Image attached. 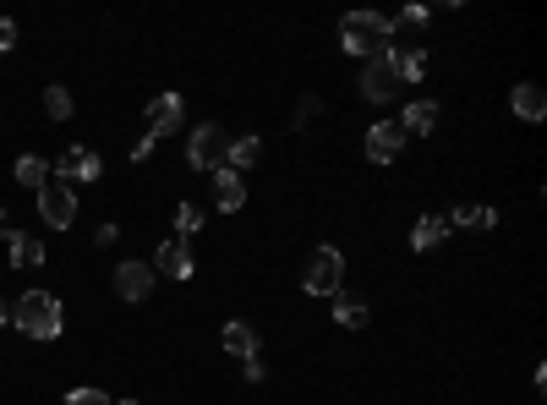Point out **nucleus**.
Returning a JSON list of instances; mask_svg holds the SVG:
<instances>
[{
  "label": "nucleus",
  "mask_w": 547,
  "mask_h": 405,
  "mask_svg": "<svg viewBox=\"0 0 547 405\" xmlns=\"http://www.w3.org/2000/svg\"><path fill=\"white\" fill-rule=\"evenodd\" d=\"M389 44H394V28H389V17H378V11H351V17L340 22V50L356 55V61L389 55Z\"/></svg>",
  "instance_id": "f257e3e1"
},
{
  "label": "nucleus",
  "mask_w": 547,
  "mask_h": 405,
  "mask_svg": "<svg viewBox=\"0 0 547 405\" xmlns=\"http://www.w3.org/2000/svg\"><path fill=\"white\" fill-rule=\"evenodd\" d=\"M11 323H17L28 340H55L61 334V302H55L50 291H28V296H17V307H11Z\"/></svg>",
  "instance_id": "f03ea898"
},
{
  "label": "nucleus",
  "mask_w": 547,
  "mask_h": 405,
  "mask_svg": "<svg viewBox=\"0 0 547 405\" xmlns=\"http://www.w3.org/2000/svg\"><path fill=\"white\" fill-rule=\"evenodd\" d=\"M301 291H307V296H340L345 291V258H340V247H312L307 269H301Z\"/></svg>",
  "instance_id": "7ed1b4c3"
},
{
  "label": "nucleus",
  "mask_w": 547,
  "mask_h": 405,
  "mask_svg": "<svg viewBox=\"0 0 547 405\" xmlns=\"http://www.w3.org/2000/svg\"><path fill=\"white\" fill-rule=\"evenodd\" d=\"M39 219L50 230L72 225V219H77V187H66V181H55V176L44 181V187H39Z\"/></svg>",
  "instance_id": "20e7f679"
},
{
  "label": "nucleus",
  "mask_w": 547,
  "mask_h": 405,
  "mask_svg": "<svg viewBox=\"0 0 547 405\" xmlns=\"http://www.w3.org/2000/svg\"><path fill=\"white\" fill-rule=\"evenodd\" d=\"M225 148H230V137L219 132V126H197V132L186 137V165L192 170H219L225 165Z\"/></svg>",
  "instance_id": "39448f33"
},
{
  "label": "nucleus",
  "mask_w": 547,
  "mask_h": 405,
  "mask_svg": "<svg viewBox=\"0 0 547 405\" xmlns=\"http://www.w3.org/2000/svg\"><path fill=\"white\" fill-rule=\"evenodd\" d=\"M394 94H400V77H394L389 55H372V61H362V99L389 104Z\"/></svg>",
  "instance_id": "423d86ee"
},
{
  "label": "nucleus",
  "mask_w": 547,
  "mask_h": 405,
  "mask_svg": "<svg viewBox=\"0 0 547 405\" xmlns=\"http://www.w3.org/2000/svg\"><path fill=\"white\" fill-rule=\"evenodd\" d=\"M115 291H121V302H148L154 296V269L137 258H121L115 263Z\"/></svg>",
  "instance_id": "0eeeda50"
},
{
  "label": "nucleus",
  "mask_w": 547,
  "mask_h": 405,
  "mask_svg": "<svg viewBox=\"0 0 547 405\" xmlns=\"http://www.w3.org/2000/svg\"><path fill=\"white\" fill-rule=\"evenodd\" d=\"M367 159L372 165H389V159H400V148H405V132H400V121H378V126H367Z\"/></svg>",
  "instance_id": "6e6552de"
},
{
  "label": "nucleus",
  "mask_w": 547,
  "mask_h": 405,
  "mask_svg": "<svg viewBox=\"0 0 547 405\" xmlns=\"http://www.w3.org/2000/svg\"><path fill=\"white\" fill-rule=\"evenodd\" d=\"M148 269L165 280H192V247L186 241H159V252L148 258Z\"/></svg>",
  "instance_id": "1a4fd4ad"
},
{
  "label": "nucleus",
  "mask_w": 547,
  "mask_h": 405,
  "mask_svg": "<svg viewBox=\"0 0 547 405\" xmlns=\"http://www.w3.org/2000/svg\"><path fill=\"white\" fill-rule=\"evenodd\" d=\"M181 115H186V104L181 94H159V99H148V110H143V121H148V137H170L181 126Z\"/></svg>",
  "instance_id": "9d476101"
},
{
  "label": "nucleus",
  "mask_w": 547,
  "mask_h": 405,
  "mask_svg": "<svg viewBox=\"0 0 547 405\" xmlns=\"http://www.w3.org/2000/svg\"><path fill=\"white\" fill-rule=\"evenodd\" d=\"M389 66H394V77H400V88L422 83L427 77V50H416V44H389Z\"/></svg>",
  "instance_id": "9b49d317"
},
{
  "label": "nucleus",
  "mask_w": 547,
  "mask_h": 405,
  "mask_svg": "<svg viewBox=\"0 0 547 405\" xmlns=\"http://www.w3.org/2000/svg\"><path fill=\"white\" fill-rule=\"evenodd\" d=\"M6 252H11V269H39L44 263V241L33 236V230H11Z\"/></svg>",
  "instance_id": "f8f14e48"
},
{
  "label": "nucleus",
  "mask_w": 547,
  "mask_h": 405,
  "mask_svg": "<svg viewBox=\"0 0 547 405\" xmlns=\"http://www.w3.org/2000/svg\"><path fill=\"white\" fill-rule=\"evenodd\" d=\"M208 176H214V203L225 208V214H236V208L247 203V181H241L236 170H225V165H219V170H208Z\"/></svg>",
  "instance_id": "ddd939ff"
},
{
  "label": "nucleus",
  "mask_w": 547,
  "mask_h": 405,
  "mask_svg": "<svg viewBox=\"0 0 547 405\" xmlns=\"http://www.w3.org/2000/svg\"><path fill=\"white\" fill-rule=\"evenodd\" d=\"M219 345H225L230 356H236V362H252V356H258V329H252V323H225V334H219Z\"/></svg>",
  "instance_id": "4468645a"
},
{
  "label": "nucleus",
  "mask_w": 547,
  "mask_h": 405,
  "mask_svg": "<svg viewBox=\"0 0 547 405\" xmlns=\"http://www.w3.org/2000/svg\"><path fill=\"white\" fill-rule=\"evenodd\" d=\"M444 236H449V219L444 214H422L411 225V252H433V247H444Z\"/></svg>",
  "instance_id": "2eb2a0df"
},
{
  "label": "nucleus",
  "mask_w": 547,
  "mask_h": 405,
  "mask_svg": "<svg viewBox=\"0 0 547 405\" xmlns=\"http://www.w3.org/2000/svg\"><path fill=\"white\" fill-rule=\"evenodd\" d=\"M433 126H438V104L433 99H411V104H405V115H400V132H433Z\"/></svg>",
  "instance_id": "dca6fc26"
},
{
  "label": "nucleus",
  "mask_w": 547,
  "mask_h": 405,
  "mask_svg": "<svg viewBox=\"0 0 547 405\" xmlns=\"http://www.w3.org/2000/svg\"><path fill=\"white\" fill-rule=\"evenodd\" d=\"M258 159H263V143H258V137H230V148H225V170H236V176H241V170H252Z\"/></svg>",
  "instance_id": "f3484780"
},
{
  "label": "nucleus",
  "mask_w": 547,
  "mask_h": 405,
  "mask_svg": "<svg viewBox=\"0 0 547 405\" xmlns=\"http://www.w3.org/2000/svg\"><path fill=\"white\" fill-rule=\"evenodd\" d=\"M334 323H345V329H367V296L340 291L334 296Z\"/></svg>",
  "instance_id": "a211bd4d"
},
{
  "label": "nucleus",
  "mask_w": 547,
  "mask_h": 405,
  "mask_svg": "<svg viewBox=\"0 0 547 405\" xmlns=\"http://www.w3.org/2000/svg\"><path fill=\"white\" fill-rule=\"evenodd\" d=\"M509 104H515L520 121H542V115H547V99H542V88H537V83H520L515 94H509Z\"/></svg>",
  "instance_id": "6ab92c4d"
},
{
  "label": "nucleus",
  "mask_w": 547,
  "mask_h": 405,
  "mask_svg": "<svg viewBox=\"0 0 547 405\" xmlns=\"http://www.w3.org/2000/svg\"><path fill=\"white\" fill-rule=\"evenodd\" d=\"M444 219H449V225H465V230H493V225H498V214H493L487 203H476V208L460 203L455 214H444Z\"/></svg>",
  "instance_id": "aec40b11"
},
{
  "label": "nucleus",
  "mask_w": 547,
  "mask_h": 405,
  "mask_svg": "<svg viewBox=\"0 0 547 405\" xmlns=\"http://www.w3.org/2000/svg\"><path fill=\"white\" fill-rule=\"evenodd\" d=\"M17 181H22L28 192H39L44 181H50V159H39V154H22V159H17Z\"/></svg>",
  "instance_id": "412c9836"
},
{
  "label": "nucleus",
  "mask_w": 547,
  "mask_h": 405,
  "mask_svg": "<svg viewBox=\"0 0 547 405\" xmlns=\"http://www.w3.org/2000/svg\"><path fill=\"white\" fill-rule=\"evenodd\" d=\"M44 115H50V121H66V115H72V94H66L61 83L44 88Z\"/></svg>",
  "instance_id": "4be33fe9"
},
{
  "label": "nucleus",
  "mask_w": 547,
  "mask_h": 405,
  "mask_svg": "<svg viewBox=\"0 0 547 405\" xmlns=\"http://www.w3.org/2000/svg\"><path fill=\"white\" fill-rule=\"evenodd\" d=\"M203 225H208V214H203L197 203H181V208H176V230H181V236H197Z\"/></svg>",
  "instance_id": "5701e85b"
},
{
  "label": "nucleus",
  "mask_w": 547,
  "mask_h": 405,
  "mask_svg": "<svg viewBox=\"0 0 547 405\" xmlns=\"http://www.w3.org/2000/svg\"><path fill=\"white\" fill-rule=\"evenodd\" d=\"M77 154H83V148H66V154H61V159H55V165H50V176H61L66 187H72V181H77Z\"/></svg>",
  "instance_id": "b1692460"
},
{
  "label": "nucleus",
  "mask_w": 547,
  "mask_h": 405,
  "mask_svg": "<svg viewBox=\"0 0 547 405\" xmlns=\"http://www.w3.org/2000/svg\"><path fill=\"white\" fill-rule=\"evenodd\" d=\"M99 170H104V159L93 154V148H83V154H77V181H99Z\"/></svg>",
  "instance_id": "393cba45"
},
{
  "label": "nucleus",
  "mask_w": 547,
  "mask_h": 405,
  "mask_svg": "<svg viewBox=\"0 0 547 405\" xmlns=\"http://www.w3.org/2000/svg\"><path fill=\"white\" fill-rule=\"evenodd\" d=\"M66 405H110V395H104V389H72Z\"/></svg>",
  "instance_id": "a878e982"
},
{
  "label": "nucleus",
  "mask_w": 547,
  "mask_h": 405,
  "mask_svg": "<svg viewBox=\"0 0 547 405\" xmlns=\"http://www.w3.org/2000/svg\"><path fill=\"white\" fill-rule=\"evenodd\" d=\"M318 115H323V104L312 99V94H307V99L296 104V126H312V121H318Z\"/></svg>",
  "instance_id": "bb28decb"
},
{
  "label": "nucleus",
  "mask_w": 547,
  "mask_h": 405,
  "mask_svg": "<svg viewBox=\"0 0 547 405\" xmlns=\"http://www.w3.org/2000/svg\"><path fill=\"white\" fill-rule=\"evenodd\" d=\"M11 44H17V22H11V17H0V55H6Z\"/></svg>",
  "instance_id": "cd10ccee"
},
{
  "label": "nucleus",
  "mask_w": 547,
  "mask_h": 405,
  "mask_svg": "<svg viewBox=\"0 0 547 405\" xmlns=\"http://www.w3.org/2000/svg\"><path fill=\"white\" fill-rule=\"evenodd\" d=\"M154 143H159V137H148V132H143V137H137V148H132V159H137V165H143V159H148V154H154Z\"/></svg>",
  "instance_id": "c85d7f7f"
},
{
  "label": "nucleus",
  "mask_w": 547,
  "mask_h": 405,
  "mask_svg": "<svg viewBox=\"0 0 547 405\" xmlns=\"http://www.w3.org/2000/svg\"><path fill=\"white\" fill-rule=\"evenodd\" d=\"M241 373H247V384H263V362L252 356V362H241Z\"/></svg>",
  "instance_id": "c756f323"
},
{
  "label": "nucleus",
  "mask_w": 547,
  "mask_h": 405,
  "mask_svg": "<svg viewBox=\"0 0 547 405\" xmlns=\"http://www.w3.org/2000/svg\"><path fill=\"white\" fill-rule=\"evenodd\" d=\"M6 219H11V214H6V208H0V236H11V225H6Z\"/></svg>",
  "instance_id": "7c9ffc66"
},
{
  "label": "nucleus",
  "mask_w": 547,
  "mask_h": 405,
  "mask_svg": "<svg viewBox=\"0 0 547 405\" xmlns=\"http://www.w3.org/2000/svg\"><path fill=\"white\" fill-rule=\"evenodd\" d=\"M6 318H11V307H6V302H0V323H6Z\"/></svg>",
  "instance_id": "2f4dec72"
},
{
  "label": "nucleus",
  "mask_w": 547,
  "mask_h": 405,
  "mask_svg": "<svg viewBox=\"0 0 547 405\" xmlns=\"http://www.w3.org/2000/svg\"><path fill=\"white\" fill-rule=\"evenodd\" d=\"M121 405H143V400H121Z\"/></svg>",
  "instance_id": "473e14b6"
}]
</instances>
